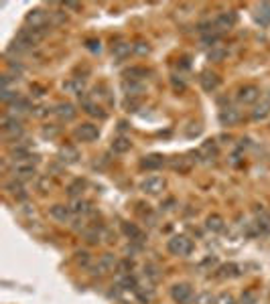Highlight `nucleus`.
<instances>
[{
  "label": "nucleus",
  "instance_id": "obj_1",
  "mask_svg": "<svg viewBox=\"0 0 270 304\" xmlns=\"http://www.w3.org/2000/svg\"><path fill=\"white\" fill-rule=\"evenodd\" d=\"M167 250L173 256H189L193 252V241H191L187 235H173L167 243Z\"/></svg>",
  "mask_w": 270,
  "mask_h": 304
},
{
  "label": "nucleus",
  "instance_id": "obj_2",
  "mask_svg": "<svg viewBox=\"0 0 270 304\" xmlns=\"http://www.w3.org/2000/svg\"><path fill=\"white\" fill-rule=\"evenodd\" d=\"M118 262H120V260H116L114 254H104V256H100L98 264L92 268V274H94V276H106V274H110V272H116Z\"/></svg>",
  "mask_w": 270,
  "mask_h": 304
},
{
  "label": "nucleus",
  "instance_id": "obj_3",
  "mask_svg": "<svg viewBox=\"0 0 270 304\" xmlns=\"http://www.w3.org/2000/svg\"><path fill=\"white\" fill-rule=\"evenodd\" d=\"M73 136L80 142H94L100 136V128L92 122H85V124H80V126L73 130Z\"/></svg>",
  "mask_w": 270,
  "mask_h": 304
},
{
  "label": "nucleus",
  "instance_id": "obj_4",
  "mask_svg": "<svg viewBox=\"0 0 270 304\" xmlns=\"http://www.w3.org/2000/svg\"><path fill=\"white\" fill-rule=\"evenodd\" d=\"M25 22L29 25V29L43 31V29H47L49 15L45 13V10H41V8H33V10H29V15L25 16Z\"/></svg>",
  "mask_w": 270,
  "mask_h": 304
},
{
  "label": "nucleus",
  "instance_id": "obj_5",
  "mask_svg": "<svg viewBox=\"0 0 270 304\" xmlns=\"http://www.w3.org/2000/svg\"><path fill=\"white\" fill-rule=\"evenodd\" d=\"M171 298L177 304H191V300H193V288L187 282H179L171 288Z\"/></svg>",
  "mask_w": 270,
  "mask_h": 304
},
{
  "label": "nucleus",
  "instance_id": "obj_6",
  "mask_svg": "<svg viewBox=\"0 0 270 304\" xmlns=\"http://www.w3.org/2000/svg\"><path fill=\"white\" fill-rule=\"evenodd\" d=\"M2 134L4 138L8 140H17L22 136V124L18 118H13V116H6L2 118Z\"/></svg>",
  "mask_w": 270,
  "mask_h": 304
},
{
  "label": "nucleus",
  "instance_id": "obj_7",
  "mask_svg": "<svg viewBox=\"0 0 270 304\" xmlns=\"http://www.w3.org/2000/svg\"><path fill=\"white\" fill-rule=\"evenodd\" d=\"M167 187V181L163 176H146L140 183V191L144 195H161Z\"/></svg>",
  "mask_w": 270,
  "mask_h": 304
},
{
  "label": "nucleus",
  "instance_id": "obj_8",
  "mask_svg": "<svg viewBox=\"0 0 270 304\" xmlns=\"http://www.w3.org/2000/svg\"><path fill=\"white\" fill-rule=\"evenodd\" d=\"M236 20H238V16H236L234 10H226V13H219L216 16V20H213V31L216 32H226L230 29H234Z\"/></svg>",
  "mask_w": 270,
  "mask_h": 304
},
{
  "label": "nucleus",
  "instance_id": "obj_9",
  "mask_svg": "<svg viewBox=\"0 0 270 304\" xmlns=\"http://www.w3.org/2000/svg\"><path fill=\"white\" fill-rule=\"evenodd\" d=\"M13 176L17 181H31L37 176V168L33 162H17L13 166Z\"/></svg>",
  "mask_w": 270,
  "mask_h": 304
},
{
  "label": "nucleus",
  "instance_id": "obj_10",
  "mask_svg": "<svg viewBox=\"0 0 270 304\" xmlns=\"http://www.w3.org/2000/svg\"><path fill=\"white\" fill-rule=\"evenodd\" d=\"M258 99H260V89H258L256 85H244V87L238 89V101L240 104L252 106Z\"/></svg>",
  "mask_w": 270,
  "mask_h": 304
},
{
  "label": "nucleus",
  "instance_id": "obj_11",
  "mask_svg": "<svg viewBox=\"0 0 270 304\" xmlns=\"http://www.w3.org/2000/svg\"><path fill=\"white\" fill-rule=\"evenodd\" d=\"M199 81H201L203 92H207V94H213L219 87V83H221L219 75L213 73V71H203V73H201V77H199Z\"/></svg>",
  "mask_w": 270,
  "mask_h": 304
},
{
  "label": "nucleus",
  "instance_id": "obj_12",
  "mask_svg": "<svg viewBox=\"0 0 270 304\" xmlns=\"http://www.w3.org/2000/svg\"><path fill=\"white\" fill-rule=\"evenodd\" d=\"M49 215H51L55 221H59V223H69L71 217H73V211H71L69 205H61V203H57V205L51 207Z\"/></svg>",
  "mask_w": 270,
  "mask_h": 304
},
{
  "label": "nucleus",
  "instance_id": "obj_13",
  "mask_svg": "<svg viewBox=\"0 0 270 304\" xmlns=\"http://www.w3.org/2000/svg\"><path fill=\"white\" fill-rule=\"evenodd\" d=\"M242 120V112L238 108H223L219 112V122L221 126H236Z\"/></svg>",
  "mask_w": 270,
  "mask_h": 304
},
{
  "label": "nucleus",
  "instance_id": "obj_14",
  "mask_svg": "<svg viewBox=\"0 0 270 304\" xmlns=\"http://www.w3.org/2000/svg\"><path fill=\"white\" fill-rule=\"evenodd\" d=\"M55 116H57L61 122H71L75 116H77V110L73 104H69V101H65V104H57L55 106Z\"/></svg>",
  "mask_w": 270,
  "mask_h": 304
},
{
  "label": "nucleus",
  "instance_id": "obj_15",
  "mask_svg": "<svg viewBox=\"0 0 270 304\" xmlns=\"http://www.w3.org/2000/svg\"><path fill=\"white\" fill-rule=\"evenodd\" d=\"M59 160L63 162V164H75L77 160H80V150L75 148V146H71V144H65V146H61L59 148Z\"/></svg>",
  "mask_w": 270,
  "mask_h": 304
},
{
  "label": "nucleus",
  "instance_id": "obj_16",
  "mask_svg": "<svg viewBox=\"0 0 270 304\" xmlns=\"http://www.w3.org/2000/svg\"><path fill=\"white\" fill-rule=\"evenodd\" d=\"M130 53H134V45L126 43V41H118L112 45V55L118 59V61H124L126 57H130Z\"/></svg>",
  "mask_w": 270,
  "mask_h": 304
},
{
  "label": "nucleus",
  "instance_id": "obj_17",
  "mask_svg": "<svg viewBox=\"0 0 270 304\" xmlns=\"http://www.w3.org/2000/svg\"><path fill=\"white\" fill-rule=\"evenodd\" d=\"M165 162L167 160H165L163 154H149L140 160V166L144 168V171H159V168L165 166Z\"/></svg>",
  "mask_w": 270,
  "mask_h": 304
},
{
  "label": "nucleus",
  "instance_id": "obj_18",
  "mask_svg": "<svg viewBox=\"0 0 270 304\" xmlns=\"http://www.w3.org/2000/svg\"><path fill=\"white\" fill-rule=\"evenodd\" d=\"M27 112H33V106H31V101L25 99V97H18L17 101H13V104L8 106V116H22V114H27Z\"/></svg>",
  "mask_w": 270,
  "mask_h": 304
},
{
  "label": "nucleus",
  "instance_id": "obj_19",
  "mask_svg": "<svg viewBox=\"0 0 270 304\" xmlns=\"http://www.w3.org/2000/svg\"><path fill=\"white\" fill-rule=\"evenodd\" d=\"M84 240L89 243V245H96L104 240V229L100 225H89V227L84 229Z\"/></svg>",
  "mask_w": 270,
  "mask_h": 304
},
{
  "label": "nucleus",
  "instance_id": "obj_20",
  "mask_svg": "<svg viewBox=\"0 0 270 304\" xmlns=\"http://www.w3.org/2000/svg\"><path fill=\"white\" fill-rule=\"evenodd\" d=\"M6 191H8V195L10 197H15L17 201H25L27 197H29V193H27V189H25V185H22V181H10V183H6Z\"/></svg>",
  "mask_w": 270,
  "mask_h": 304
},
{
  "label": "nucleus",
  "instance_id": "obj_21",
  "mask_svg": "<svg viewBox=\"0 0 270 304\" xmlns=\"http://www.w3.org/2000/svg\"><path fill=\"white\" fill-rule=\"evenodd\" d=\"M197 156L199 159H203V160H213L218 156V142L216 140H205L203 144H201Z\"/></svg>",
  "mask_w": 270,
  "mask_h": 304
},
{
  "label": "nucleus",
  "instance_id": "obj_22",
  "mask_svg": "<svg viewBox=\"0 0 270 304\" xmlns=\"http://www.w3.org/2000/svg\"><path fill=\"white\" fill-rule=\"evenodd\" d=\"M69 207H71V211H73L75 217H85L87 213H92V203L85 201V199H82V197L73 199Z\"/></svg>",
  "mask_w": 270,
  "mask_h": 304
},
{
  "label": "nucleus",
  "instance_id": "obj_23",
  "mask_svg": "<svg viewBox=\"0 0 270 304\" xmlns=\"http://www.w3.org/2000/svg\"><path fill=\"white\" fill-rule=\"evenodd\" d=\"M122 92H124L128 97H138L144 94V83L142 81H130V80H124L122 81Z\"/></svg>",
  "mask_w": 270,
  "mask_h": 304
},
{
  "label": "nucleus",
  "instance_id": "obj_24",
  "mask_svg": "<svg viewBox=\"0 0 270 304\" xmlns=\"http://www.w3.org/2000/svg\"><path fill=\"white\" fill-rule=\"evenodd\" d=\"M134 296H136L142 304H151L154 300V288H151L149 284H138L136 288H134Z\"/></svg>",
  "mask_w": 270,
  "mask_h": 304
},
{
  "label": "nucleus",
  "instance_id": "obj_25",
  "mask_svg": "<svg viewBox=\"0 0 270 304\" xmlns=\"http://www.w3.org/2000/svg\"><path fill=\"white\" fill-rule=\"evenodd\" d=\"M110 148H112V152H114V154H126L132 148V142L126 136H116L114 140H112Z\"/></svg>",
  "mask_w": 270,
  "mask_h": 304
},
{
  "label": "nucleus",
  "instance_id": "obj_26",
  "mask_svg": "<svg viewBox=\"0 0 270 304\" xmlns=\"http://www.w3.org/2000/svg\"><path fill=\"white\" fill-rule=\"evenodd\" d=\"M63 89H65L67 94H73V96H80L82 97L84 89H85V83H84V80H80V77H71V80H67L63 83Z\"/></svg>",
  "mask_w": 270,
  "mask_h": 304
},
{
  "label": "nucleus",
  "instance_id": "obj_27",
  "mask_svg": "<svg viewBox=\"0 0 270 304\" xmlns=\"http://www.w3.org/2000/svg\"><path fill=\"white\" fill-rule=\"evenodd\" d=\"M122 231H124V235L132 243H140L144 238L142 231L138 229V225H134V223H122Z\"/></svg>",
  "mask_w": 270,
  "mask_h": 304
},
{
  "label": "nucleus",
  "instance_id": "obj_28",
  "mask_svg": "<svg viewBox=\"0 0 270 304\" xmlns=\"http://www.w3.org/2000/svg\"><path fill=\"white\" fill-rule=\"evenodd\" d=\"M256 22L262 27L270 25V2H262L256 6Z\"/></svg>",
  "mask_w": 270,
  "mask_h": 304
},
{
  "label": "nucleus",
  "instance_id": "obj_29",
  "mask_svg": "<svg viewBox=\"0 0 270 304\" xmlns=\"http://www.w3.org/2000/svg\"><path fill=\"white\" fill-rule=\"evenodd\" d=\"M84 112L87 116H94V118H106V112L102 110V106L96 104V101H89V99H84V104H82Z\"/></svg>",
  "mask_w": 270,
  "mask_h": 304
},
{
  "label": "nucleus",
  "instance_id": "obj_30",
  "mask_svg": "<svg viewBox=\"0 0 270 304\" xmlns=\"http://www.w3.org/2000/svg\"><path fill=\"white\" fill-rule=\"evenodd\" d=\"M205 227H207L211 233H219V231H223V227H226V221H223V217H221V215H218V213H213V215H209V217H207Z\"/></svg>",
  "mask_w": 270,
  "mask_h": 304
},
{
  "label": "nucleus",
  "instance_id": "obj_31",
  "mask_svg": "<svg viewBox=\"0 0 270 304\" xmlns=\"http://www.w3.org/2000/svg\"><path fill=\"white\" fill-rule=\"evenodd\" d=\"M270 116V99H262L254 110H252V120H264Z\"/></svg>",
  "mask_w": 270,
  "mask_h": 304
},
{
  "label": "nucleus",
  "instance_id": "obj_32",
  "mask_svg": "<svg viewBox=\"0 0 270 304\" xmlns=\"http://www.w3.org/2000/svg\"><path fill=\"white\" fill-rule=\"evenodd\" d=\"M240 266H236V264H226V266H219L218 268V278L221 280H226V278H236V276H240Z\"/></svg>",
  "mask_w": 270,
  "mask_h": 304
},
{
  "label": "nucleus",
  "instance_id": "obj_33",
  "mask_svg": "<svg viewBox=\"0 0 270 304\" xmlns=\"http://www.w3.org/2000/svg\"><path fill=\"white\" fill-rule=\"evenodd\" d=\"M151 71L149 69H144V67H130V69L124 71V77L130 81H142V77H146Z\"/></svg>",
  "mask_w": 270,
  "mask_h": 304
},
{
  "label": "nucleus",
  "instance_id": "obj_34",
  "mask_svg": "<svg viewBox=\"0 0 270 304\" xmlns=\"http://www.w3.org/2000/svg\"><path fill=\"white\" fill-rule=\"evenodd\" d=\"M73 262L80 268H87L89 264H92V254H89L87 250H77L75 256H73Z\"/></svg>",
  "mask_w": 270,
  "mask_h": 304
},
{
  "label": "nucleus",
  "instance_id": "obj_35",
  "mask_svg": "<svg viewBox=\"0 0 270 304\" xmlns=\"http://www.w3.org/2000/svg\"><path fill=\"white\" fill-rule=\"evenodd\" d=\"M138 286V282H136V278H134L132 274L130 276H120V280H118V288L120 290H132L134 292V288Z\"/></svg>",
  "mask_w": 270,
  "mask_h": 304
},
{
  "label": "nucleus",
  "instance_id": "obj_36",
  "mask_svg": "<svg viewBox=\"0 0 270 304\" xmlns=\"http://www.w3.org/2000/svg\"><path fill=\"white\" fill-rule=\"evenodd\" d=\"M132 270H134V262L130 260V257H126V260H120L118 262L116 272H118V276H130Z\"/></svg>",
  "mask_w": 270,
  "mask_h": 304
},
{
  "label": "nucleus",
  "instance_id": "obj_37",
  "mask_svg": "<svg viewBox=\"0 0 270 304\" xmlns=\"http://www.w3.org/2000/svg\"><path fill=\"white\" fill-rule=\"evenodd\" d=\"M226 57H228V51L223 49V47H219V45H218V47H213L209 51V55H207V59L213 61V63H219V61H223Z\"/></svg>",
  "mask_w": 270,
  "mask_h": 304
},
{
  "label": "nucleus",
  "instance_id": "obj_38",
  "mask_svg": "<svg viewBox=\"0 0 270 304\" xmlns=\"http://www.w3.org/2000/svg\"><path fill=\"white\" fill-rule=\"evenodd\" d=\"M85 189V181H82V178H77V181H73L69 187H67V193H69L73 199H77Z\"/></svg>",
  "mask_w": 270,
  "mask_h": 304
},
{
  "label": "nucleus",
  "instance_id": "obj_39",
  "mask_svg": "<svg viewBox=\"0 0 270 304\" xmlns=\"http://www.w3.org/2000/svg\"><path fill=\"white\" fill-rule=\"evenodd\" d=\"M195 304H218V296L205 290V292H201V294H197Z\"/></svg>",
  "mask_w": 270,
  "mask_h": 304
},
{
  "label": "nucleus",
  "instance_id": "obj_40",
  "mask_svg": "<svg viewBox=\"0 0 270 304\" xmlns=\"http://www.w3.org/2000/svg\"><path fill=\"white\" fill-rule=\"evenodd\" d=\"M0 99L4 101V104H13V101H17L18 99V94L15 92V89H10V87H6V89H0Z\"/></svg>",
  "mask_w": 270,
  "mask_h": 304
},
{
  "label": "nucleus",
  "instance_id": "obj_41",
  "mask_svg": "<svg viewBox=\"0 0 270 304\" xmlns=\"http://www.w3.org/2000/svg\"><path fill=\"white\" fill-rule=\"evenodd\" d=\"M201 43L203 45H207V47H218V43H219V32H216V31H211V32H207V35H203L201 37Z\"/></svg>",
  "mask_w": 270,
  "mask_h": 304
},
{
  "label": "nucleus",
  "instance_id": "obj_42",
  "mask_svg": "<svg viewBox=\"0 0 270 304\" xmlns=\"http://www.w3.org/2000/svg\"><path fill=\"white\" fill-rule=\"evenodd\" d=\"M55 108H49V106H37V108H33L31 114L35 116V118H47L49 114H53Z\"/></svg>",
  "mask_w": 270,
  "mask_h": 304
},
{
  "label": "nucleus",
  "instance_id": "obj_43",
  "mask_svg": "<svg viewBox=\"0 0 270 304\" xmlns=\"http://www.w3.org/2000/svg\"><path fill=\"white\" fill-rule=\"evenodd\" d=\"M57 134H59V126H55V124H47V126H43V130H41L43 138H55Z\"/></svg>",
  "mask_w": 270,
  "mask_h": 304
},
{
  "label": "nucleus",
  "instance_id": "obj_44",
  "mask_svg": "<svg viewBox=\"0 0 270 304\" xmlns=\"http://www.w3.org/2000/svg\"><path fill=\"white\" fill-rule=\"evenodd\" d=\"M37 189L41 191V193H49V191L53 189V181L49 176H39V181H37Z\"/></svg>",
  "mask_w": 270,
  "mask_h": 304
},
{
  "label": "nucleus",
  "instance_id": "obj_45",
  "mask_svg": "<svg viewBox=\"0 0 270 304\" xmlns=\"http://www.w3.org/2000/svg\"><path fill=\"white\" fill-rule=\"evenodd\" d=\"M144 274H146V278H149V280H152V282H156V280L161 278V274H159V268H156V266H152V264H149V266L144 268Z\"/></svg>",
  "mask_w": 270,
  "mask_h": 304
},
{
  "label": "nucleus",
  "instance_id": "obj_46",
  "mask_svg": "<svg viewBox=\"0 0 270 304\" xmlns=\"http://www.w3.org/2000/svg\"><path fill=\"white\" fill-rule=\"evenodd\" d=\"M134 53H138V55H149V53H151L149 43H144V41L134 43Z\"/></svg>",
  "mask_w": 270,
  "mask_h": 304
},
{
  "label": "nucleus",
  "instance_id": "obj_47",
  "mask_svg": "<svg viewBox=\"0 0 270 304\" xmlns=\"http://www.w3.org/2000/svg\"><path fill=\"white\" fill-rule=\"evenodd\" d=\"M218 304H238V302H236V298L230 294V292H221L218 296Z\"/></svg>",
  "mask_w": 270,
  "mask_h": 304
},
{
  "label": "nucleus",
  "instance_id": "obj_48",
  "mask_svg": "<svg viewBox=\"0 0 270 304\" xmlns=\"http://www.w3.org/2000/svg\"><path fill=\"white\" fill-rule=\"evenodd\" d=\"M240 304H256V294H254L252 290H246L242 300H240Z\"/></svg>",
  "mask_w": 270,
  "mask_h": 304
},
{
  "label": "nucleus",
  "instance_id": "obj_49",
  "mask_svg": "<svg viewBox=\"0 0 270 304\" xmlns=\"http://www.w3.org/2000/svg\"><path fill=\"white\" fill-rule=\"evenodd\" d=\"M171 83H173V87L177 89V92H183V89L187 87L183 80H177V75H173V77H171Z\"/></svg>",
  "mask_w": 270,
  "mask_h": 304
},
{
  "label": "nucleus",
  "instance_id": "obj_50",
  "mask_svg": "<svg viewBox=\"0 0 270 304\" xmlns=\"http://www.w3.org/2000/svg\"><path fill=\"white\" fill-rule=\"evenodd\" d=\"M85 47H87L89 51L98 53V51H100V41H96V39H87V41H85Z\"/></svg>",
  "mask_w": 270,
  "mask_h": 304
},
{
  "label": "nucleus",
  "instance_id": "obj_51",
  "mask_svg": "<svg viewBox=\"0 0 270 304\" xmlns=\"http://www.w3.org/2000/svg\"><path fill=\"white\" fill-rule=\"evenodd\" d=\"M63 8H69V10H77V8H80V4H73V2H67V4H63Z\"/></svg>",
  "mask_w": 270,
  "mask_h": 304
}]
</instances>
